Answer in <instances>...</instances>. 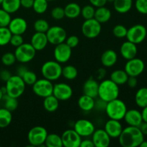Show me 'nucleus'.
I'll list each match as a JSON object with an SVG mask.
<instances>
[{
    "instance_id": "58",
    "label": "nucleus",
    "mask_w": 147,
    "mask_h": 147,
    "mask_svg": "<svg viewBox=\"0 0 147 147\" xmlns=\"http://www.w3.org/2000/svg\"><path fill=\"white\" fill-rule=\"evenodd\" d=\"M139 146L140 147H147V141L144 140L143 142L140 144Z\"/></svg>"
},
{
    "instance_id": "11",
    "label": "nucleus",
    "mask_w": 147,
    "mask_h": 147,
    "mask_svg": "<svg viewBox=\"0 0 147 147\" xmlns=\"http://www.w3.org/2000/svg\"><path fill=\"white\" fill-rule=\"evenodd\" d=\"M48 42L53 45H57L62 42H64L67 38V32L65 30L60 26L50 27L46 32Z\"/></svg>"
},
{
    "instance_id": "21",
    "label": "nucleus",
    "mask_w": 147,
    "mask_h": 147,
    "mask_svg": "<svg viewBox=\"0 0 147 147\" xmlns=\"http://www.w3.org/2000/svg\"><path fill=\"white\" fill-rule=\"evenodd\" d=\"M123 119L128 126H136V127H139L141 123L143 122L142 112L136 109L127 110Z\"/></svg>"
},
{
    "instance_id": "2",
    "label": "nucleus",
    "mask_w": 147,
    "mask_h": 147,
    "mask_svg": "<svg viewBox=\"0 0 147 147\" xmlns=\"http://www.w3.org/2000/svg\"><path fill=\"white\" fill-rule=\"evenodd\" d=\"M120 93L119 86L111 79L103 80L99 83L98 97L106 102L118 98Z\"/></svg>"
},
{
    "instance_id": "43",
    "label": "nucleus",
    "mask_w": 147,
    "mask_h": 147,
    "mask_svg": "<svg viewBox=\"0 0 147 147\" xmlns=\"http://www.w3.org/2000/svg\"><path fill=\"white\" fill-rule=\"evenodd\" d=\"M11 20V14L6 11L2 8L0 9V27H8Z\"/></svg>"
},
{
    "instance_id": "60",
    "label": "nucleus",
    "mask_w": 147,
    "mask_h": 147,
    "mask_svg": "<svg viewBox=\"0 0 147 147\" xmlns=\"http://www.w3.org/2000/svg\"><path fill=\"white\" fill-rule=\"evenodd\" d=\"M48 1H56V0H47Z\"/></svg>"
},
{
    "instance_id": "37",
    "label": "nucleus",
    "mask_w": 147,
    "mask_h": 147,
    "mask_svg": "<svg viewBox=\"0 0 147 147\" xmlns=\"http://www.w3.org/2000/svg\"><path fill=\"white\" fill-rule=\"evenodd\" d=\"M11 32L8 27H0V46H5L8 45L11 39Z\"/></svg>"
},
{
    "instance_id": "57",
    "label": "nucleus",
    "mask_w": 147,
    "mask_h": 147,
    "mask_svg": "<svg viewBox=\"0 0 147 147\" xmlns=\"http://www.w3.org/2000/svg\"><path fill=\"white\" fill-rule=\"evenodd\" d=\"M142 119H143V121L147 122V106L142 109Z\"/></svg>"
},
{
    "instance_id": "18",
    "label": "nucleus",
    "mask_w": 147,
    "mask_h": 147,
    "mask_svg": "<svg viewBox=\"0 0 147 147\" xmlns=\"http://www.w3.org/2000/svg\"><path fill=\"white\" fill-rule=\"evenodd\" d=\"M123 126L120 121L114 120V119H109L105 123L104 130L109 135L111 139H117L121 134L123 130Z\"/></svg>"
},
{
    "instance_id": "41",
    "label": "nucleus",
    "mask_w": 147,
    "mask_h": 147,
    "mask_svg": "<svg viewBox=\"0 0 147 147\" xmlns=\"http://www.w3.org/2000/svg\"><path fill=\"white\" fill-rule=\"evenodd\" d=\"M22 80H24V83L28 86H32L37 80V75L35 73L30 70H27L22 77Z\"/></svg>"
},
{
    "instance_id": "55",
    "label": "nucleus",
    "mask_w": 147,
    "mask_h": 147,
    "mask_svg": "<svg viewBox=\"0 0 147 147\" xmlns=\"http://www.w3.org/2000/svg\"><path fill=\"white\" fill-rule=\"evenodd\" d=\"M139 129L143 134L144 136H147V122L143 121L139 126Z\"/></svg>"
},
{
    "instance_id": "31",
    "label": "nucleus",
    "mask_w": 147,
    "mask_h": 147,
    "mask_svg": "<svg viewBox=\"0 0 147 147\" xmlns=\"http://www.w3.org/2000/svg\"><path fill=\"white\" fill-rule=\"evenodd\" d=\"M1 5V8L9 14L17 12L21 7L20 0H3Z\"/></svg>"
},
{
    "instance_id": "7",
    "label": "nucleus",
    "mask_w": 147,
    "mask_h": 147,
    "mask_svg": "<svg viewBox=\"0 0 147 147\" xmlns=\"http://www.w3.org/2000/svg\"><path fill=\"white\" fill-rule=\"evenodd\" d=\"M47 134V129L43 126H34L29 131L27 139L32 146H40L45 144Z\"/></svg>"
},
{
    "instance_id": "8",
    "label": "nucleus",
    "mask_w": 147,
    "mask_h": 147,
    "mask_svg": "<svg viewBox=\"0 0 147 147\" xmlns=\"http://www.w3.org/2000/svg\"><path fill=\"white\" fill-rule=\"evenodd\" d=\"M102 30L101 24L95 18L86 20L81 26L82 34L88 39L97 37Z\"/></svg>"
},
{
    "instance_id": "25",
    "label": "nucleus",
    "mask_w": 147,
    "mask_h": 147,
    "mask_svg": "<svg viewBox=\"0 0 147 147\" xmlns=\"http://www.w3.org/2000/svg\"><path fill=\"white\" fill-rule=\"evenodd\" d=\"M94 18L100 24H104L108 22L111 18V11L105 6L98 7L95 11Z\"/></svg>"
},
{
    "instance_id": "15",
    "label": "nucleus",
    "mask_w": 147,
    "mask_h": 147,
    "mask_svg": "<svg viewBox=\"0 0 147 147\" xmlns=\"http://www.w3.org/2000/svg\"><path fill=\"white\" fill-rule=\"evenodd\" d=\"M73 90L71 86L65 83H59L53 86V95L55 96L59 101L67 100L72 97Z\"/></svg>"
},
{
    "instance_id": "33",
    "label": "nucleus",
    "mask_w": 147,
    "mask_h": 147,
    "mask_svg": "<svg viewBox=\"0 0 147 147\" xmlns=\"http://www.w3.org/2000/svg\"><path fill=\"white\" fill-rule=\"evenodd\" d=\"M44 145L47 147H63L61 136L57 134H48Z\"/></svg>"
},
{
    "instance_id": "36",
    "label": "nucleus",
    "mask_w": 147,
    "mask_h": 147,
    "mask_svg": "<svg viewBox=\"0 0 147 147\" xmlns=\"http://www.w3.org/2000/svg\"><path fill=\"white\" fill-rule=\"evenodd\" d=\"M2 100H4V108L11 112L15 111L18 107V101H17V98H16L11 97V96H9L8 95L5 94L3 96Z\"/></svg>"
},
{
    "instance_id": "1",
    "label": "nucleus",
    "mask_w": 147,
    "mask_h": 147,
    "mask_svg": "<svg viewBox=\"0 0 147 147\" xmlns=\"http://www.w3.org/2000/svg\"><path fill=\"white\" fill-rule=\"evenodd\" d=\"M118 139L123 147H137L144 140V136L139 127L128 126L123 129Z\"/></svg>"
},
{
    "instance_id": "42",
    "label": "nucleus",
    "mask_w": 147,
    "mask_h": 147,
    "mask_svg": "<svg viewBox=\"0 0 147 147\" xmlns=\"http://www.w3.org/2000/svg\"><path fill=\"white\" fill-rule=\"evenodd\" d=\"M128 29L123 24H117L113 28V34L117 38H124L126 37Z\"/></svg>"
},
{
    "instance_id": "46",
    "label": "nucleus",
    "mask_w": 147,
    "mask_h": 147,
    "mask_svg": "<svg viewBox=\"0 0 147 147\" xmlns=\"http://www.w3.org/2000/svg\"><path fill=\"white\" fill-rule=\"evenodd\" d=\"M135 7L141 14H147V0H136Z\"/></svg>"
},
{
    "instance_id": "6",
    "label": "nucleus",
    "mask_w": 147,
    "mask_h": 147,
    "mask_svg": "<svg viewBox=\"0 0 147 147\" xmlns=\"http://www.w3.org/2000/svg\"><path fill=\"white\" fill-rule=\"evenodd\" d=\"M36 50L30 43H23L16 47L14 55L17 61L21 63H27L32 61L35 57Z\"/></svg>"
},
{
    "instance_id": "50",
    "label": "nucleus",
    "mask_w": 147,
    "mask_h": 147,
    "mask_svg": "<svg viewBox=\"0 0 147 147\" xmlns=\"http://www.w3.org/2000/svg\"><path fill=\"white\" fill-rule=\"evenodd\" d=\"M89 2L93 7L98 8L106 5L108 2V0H89Z\"/></svg>"
},
{
    "instance_id": "54",
    "label": "nucleus",
    "mask_w": 147,
    "mask_h": 147,
    "mask_svg": "<svg viewBox=\"0 0 147 147\" xmlns=\"http://www.w3.org/2000/svg\"><path fill=\"white\" fill-rule=\"evenodd\" d=\"M80 147H95L92 139H86L81 141Z\"/></svg>"
},
{
    "instance_id": "22",
    "label": "nucleus",
    "mask_w": 147,
    "mask_h": 147,
    "mask_svg": "<svg viewBox=\"0 0 147 147\" xmlns=\"http://www.w3.org/2000/svg\"><path fill=\"white\" fill-rule=\"evenodd\" d=\"M48 43L46 33L38 32H36L32 36L31 41H30V44L33 46L36 51H41L44 50L47 47Z\"/></svg>"
},
{
    "instance_id": "49",
    "label": "nucleus",
    "mask_w": 147,
    "mask_h": 147,
    "mask_svg": "<svg viewBox=\"0 0 147 147\" xmlns=\"http://www.w3.org/2000/svg\"><path fill=\"white\" fill-rule=\"evenodd\" d=\"M108 102L105 101V100H102L100 98H98L97 100H95V106L94 109H96L98 111H105Z\"/></svg>"
},
{
    "instance_id": "3",
    "label": "nucleus",
    "mask_w": 147,
    "mask_h": 147,
    "mask_svg": "<svg viewBox=\"0 0 147 147\" xmlns=\"http://www.w3.org/2000/svg\"><path fill=\"white\" fill-rule=\"evenodd\" d=\"M127 110L126 103L121 99L116 98L108 102L105 111L110 119L121 121L123 119Z\"/></svg>"
},
{
    "instance_id": "44",
    "label": "nucleus",
    "mask_w": 147,
    "mask_h": 147,
    "mask_svg": "<svg viewBox=\"0 0 147 147\" xmlns=\"http://www.w3.org/2000/svg\"><path fill=\"white\" fill-rule=\"evenodd\" d=\"M17 61L16 57L14 55V53H6L1 57V63L3 65L6 66H10L14 64V63Z\"/></svg>"
},
{
    "instance_id": "29",
    "label": "nucleus",
    "mask_w": 147,
    "mask_h": 147,
    "mask_svg": "<svg viewBox=\"0 0 147 147\" xmlns=\"http://www.w3.org/2000/svg\"><path fill=\"white\" fill-rule=\"evenodd\" d=\"M129 78V75L124 70H116L111 73L110 79L118 86L126 84Z\"/></svg>"
},
{
    "instance_id": "59",
    "label": "nucleus",
    "mask_w": 147,
    "mask_h": 147,
    "mask_svg": "<svg viewBox=\"0 0 147 147\" xmlns=\"http://www.w3.org/2000/svg\"><path fill=\"white\" fill-rule=\"evenodd\" d=\"M3 96H4V93H3L2 90H1V88H0V100H2Z\"/></svg>"
},
{
    "instance_id": "13",
    "label": "nucleus",
    "mask_w": 147,
    "mask_h": 147,
    "mask_svg": "<svg viewBox=\"0 0 147 147\" xmlns=\"http://www.w3.org/2000/svg\"><path fill=\"white\" fill-rule=\"evenodd\" d=\"M55 60L60 64L65 63L70 60L72 55V48L65 42H62L55 45L53 52Z\"/></svg>"
},
{
    "instance_id": "5",
    "label": "nucleus",
    "mask_w": 147,
    "mask_h": 147,
    "mask_svg": "<svg viewBox=\"0 0 147 147\" xmlns=\"http://www.w3.org/2000/svg\"><path fill=\"white\" fill-rule=\"evenodd\" d=\"M62 66L56 60H48L43 63L41 67V73L44 78L55 81L62 76Z\"/></svg>"
},
{
    "instance_id": "45",
    "label": "nucleus",
    "mask_w": 147,
    "mask_h": 147,
    "mask_svg": "<svg viewBox=\"0 0 147 147\" xmlns=\"http://www.w3.org/2000/svg\"><path fill=\"white\" fill-rule=\"evenodd\" d=\"M51 16L55 20H62V19H63L65 17V16L64 8L60 7H54L51 11Z\"/></svg>"
},
{
    "instance_id": "47",
    "label": "nucleus",
    "mask_w": 147,
    "mask_h": 147,
    "mask_svg": "<svg viewBox=\"0 0 147 147\" xmlns=\"http://www.w3.org/2000/svg\"><path fill=\"white\" fill-rule=\"evenodd\" d=\"M9 43L15 47L21 45L22 44L24 43V39H23L22 34H12L11 39H10Z\"/></svg>"
},
{
    "instance_id": "34",
    "label": "nucleus",
    "mask_w": 147,
    "mask_h": 147,
    "mask_svg": "<svg viewBox=\"0 0 147 147\" xmlns=\"http://www.w3.org/2000/svg\"><path fill=\"white\" fill-rule=\"evenodd\" d=\"M12 121V114L10 111L5 108L0 109V128H6L9 126Z\"/></svg>"
},
{
    "instance_id": "16",
    "label": "nucleus",
    "mask_w": 147,
    "mask_h": 147,
    "mask_svg": "<svg viewBox=\"0 0 147 147\" xmlns=\"http://www.w3.org/2000/svg\"><path fill=\"white\" fill-rule=\"evenodd\" d=\"M63 145L64 147H80L82 137L74 130L67 129L61 136Z\"/></svg>"
},
{
    "instance_id": "61",
    "label": "nucleus",
    "mask_w": 147,
    "mask_h": 147,
    "mask_svg": "<svg viewBox=\"0 0 147 147\" xmlns=\"http://www.w3.org/2000/svg\"><path fill=\"white\" fill-rule=\"evenodd\" d=\"M2 1H3V0H0V4H1V2H2Z\"/></svg>"
},
{
    "instance_id": "48",
    "label": "nucleus",
    "mask_w": 147,
    "mask_h": 147,
    "mask_svg": "<svg viewBox=\"0 0 147 147\" xmlns=\"http://www.w3.org/2000/svg\"><path fill=\"white\" fill-rule=\"evenodd\" d=\"M79 38L78 36L76 35H71L69 36L68 37H67L65 40V43L69 46L70 47H71L72 49L74 48V47H77L79 44Z\"/></svg>"
},
{
    "instance_id": "19",
    "label": "nucleus",
    "mask_w": 147,
    "mask_h": 147,
    "mask_svg": "<svg viewBox=\"0 0 147 147\" xmlns=\"http://www.w3.org/2000/svg\"><path fill=\"white\" fill-rule=\"evenodd\" d=\"M8 28L12 34H23L27 30V22L24 18L15 17L11 20Z\"/></svg>"
},
{
    "instance_id": "40",
    "label": "nucleus",
    "mask_w": 147,
    "mask_h": 147,
    "mask_svg": "<svg viewBox=\"0 0 147 147\" xmlns=\"http://www.w3.org/2000/svg\"><path fill=\"white\" fill-rule=\"evenodd\" d=\"M96 9L91 4L86 5L81 8V11H80V15L83 17V19L86 20H90V19L94 18V14Z\"/></svg>"
},
{
    "instance_id": "39",
    "label": "nucleus",
    "mask_w": 147,
    "mask_h": 147,
    "mask_svg": "<svg viewBox=\"0 0 147 147\" xmlns=\"http://www.w3.org/2000/svg\"><path fill=\"white\" fill-rule=\"evenodd\" d=\"M50 28V24L48 22L44 19H38L34 23V29L35 32L46 33V32Z\"/></svg>"
},
{
    "instance_id": "17",
    "label": "nucleus",
    "mask_w": 147,
    "mask_h": 147,
    "mask_svg": "<svg viewBox=\"0 0 147 147\" xmlns=\"http://www.w3.org/2000/svg\"><path fill=\"white\" fill-rule=\"evenodd\" d=\"M91 136L95 147H108L110 145L111 138L104 129H96Z\"/></svg>"
},
{
    "instance_id": "9",
    "label": "nucleus",
    "mask_w": 147,
    "mask_h": 147,
    "mask_svg": "<svg viewBox=\"0 0 147 147\" xmlns=\"http://www.w3.org/2000/svg\"><path fill=\"white\" fill-rule=\"evenodd\" d=\"M147 30L143 24H137L128 29L126 39L129 41L138 45L142 43L146 39Z\"/></svg>"
},
{
    "instance_id": "35",
    "label": "nucleus",
    "mask_w": 147,
    "mask_h": 147,
    "mask_svg": "<svg viewBox=\"0 0 147 147\" xmlns=\"http://www.w3.org/2000/svg\"><path fill=\"white\" fill-rule=\"evenodd\" d=\"M78 75L77 68L71 65H67L62 68V76L66 80H73L77 78Z\"/></svg>"
},
{
    "instance_id": "30",
    "label": "nucleus",
    "mask_w": 147,
    "mask_h": 147,
    "mask_svg": "<svg viewBox=\"0 0 147 147\" xmlns=\"http://www.w3.org/2000/svg\"><path fill=\"white\" fill-rule=\"evenodd\" d=\"M43 107L47 111L54 112L58 109L59 107V100L53 95L44 98L43 100Z\"/></svg>"
},
{
    "instance_id": "23",
    "label": "nucleus",
    "mask_w": 147,
    "mask_h": 147,
    "mask_svg": "<svg viewBox=\"0 0 147 147\" xmlns=\"http://www.w3.org/2000/svg\"><path fill=\"white\" fill-rule=\"evenodd\" d=\"M99 83L93 78H90L84 83L83 86V94L96 98L98 97Z\"/></svg>"
},
{
    "instance_id": "4",
    "label": "nucleus",
    "mask_w": 147,
    "mask_h": 147,
    "mask_svg": "<svg viewBox=\"0 0 147 147\" xmlns=\"http://www.w3.org/2000/svg\"><path fill=\"white\" fill-rule=\"evenodd\" d=\"M26 84L20 76H12L6 81V91L7 95L11 97L18 98L24 93Z\"/></svg>"
},
{
    "instance_id": "51",
    "label": "nucleus",
    "mask_w": 147,
    "mask_h": 147,
    "mask_svg": "<svg viewBox=\"0 0 147 147\" xmlns=\"http://www.w3.org/2000/svg\"><path fill=\"white\" fill-rule=\"evenodd\" d=\"M128 86L131 88H134L136 87L138 84V80L137 77H134V76H129V78H128L127 82Z\"/></svg>"
},
{
    "instance_id": "26",
    "label": "nucleus",
    "mask_w": 147,
    "mask_h": 147,
    "mask_svg": "<svg viewBox=\"0 0 147 147\" xmlns=\"http://www.w3.org/2000/svg\"><path fill=\"white\" fill-rule=\"evenodd\" d=\"M78 105L82 111L88 112L94 109L95 98L83 94L78 100Z\"/></svg>"
},
{
    "instance_id": "32",
    "label": "nucleus",
    "mask_w": 147,
    "mask_h": 147,
    "mask_svg": "<svg viewBox=\"0 0 147 147\" xmlns=\"http://www.w3.org/2000/svg\"><path fill=\"white\" fill-rule=\"evenodd\" d=\"M135 102L136 104L142 109L147 106V88H141L136 91Z\"/></svg>"
},
{
    "instance_id": "38",
    "label": "nucleus",
    "mask_w": 147,
    "mask_h": 147,
    "mask_svg": "<svg viewBox=\"0 0 147 147\" xmlns=\"http://www.w3.org/2000/svg\"><path fill=\"white\" fill-rule=\"evenodd\" d=\"M33 10L37 14H43L48 8V1L47 0H34Z\"/></svg>"
},
{
    "instance_id": "24",
    "label": "nucleus",
    "mask_w": 147,
    "mask_h": 147,
    "mask_svg": "<svg viewBox=\"0 0 147 147\" xmlns=\"http://www.w3.org/2000/svg\"><path fill=\"white\" fill-rule=\"evenodd\" d=\"M118 60V55L114 50H107L103 52L100 57V62L104 67H113Z\"/></svg>"
},
{
    "instance_id": "12",
    "label": "nucleus",
    "mask_w": 147,
    "mask_h": 147,
    "mask_svg": "<svg viewBox=\"0 0 147 147\" xmlns=\"http://www.w3.org/2000/svg\"><path fill=\"white\" fill-rule=\"evenodd\" d=\"M145 69L144 62L140 58L134 57L127 60L124 67V70L129 76L138 77L144 72Z\"/></svg>"
},
{
    "instance_id": "56",
    "label": "nucleus",
    "mask_w": 147,
    "mask_h": 147,
    "mask_svg": "<svg viewBox=\"0 0 147 147\" xmlns=\"http://www.w3.org/2000/svg\"><path fill=\"white\" fill-rule=\"evenodd\" d=\"M27 70H28V69H27L24 65H20V67H18V69H17V76H20V77L22 78Z\"/></svg>"
},
{
    "instance_id": "20",
    "label": "nucleus",
    "mask_w": 147,
    "mask_h": 147,
    "mask_svg": "<svg viewBox=\"0 0 147 147\" xmlns=\"http://www.w3.org/2000/svg\"><path fill=\"white\" fill-rule=\"evenodd\" d=\"M138 53L137 46L131 42L127 41L122 43L120 47L121 55L126 60H129L136 57Z\"/></svg>"
},
{
    "instance_id": "53",
    "label": "nucleus",
    "mask_w": 147,
    "mask_h": 147,
    "mask_svg": "<svg viewBox=\"0 0 147 147\" xmlns=\"http://www.w3.org/2000/svg\"><path fill=\"white\" fill-rule=\"evenodd\" d=\"M34 0H20V4L21 7L25 9L32 8Z\"/></svg>"
},
{
    "instance_id": "28",
    "label": "nucleus",
    "mask_w": 147,
    "mask_h": 147,
    "mask_svg": "<svg viewBox=\"0 0 147 147\" xmlns=\"http://www.w3.org/2000/svg\"><path fill=\"white\" fill-rule=\"evenodd\" d=\"M65 16L69 19H76L80 15L81 7L76 2L67 4L64 8Z\"/></svg>"
},
{
    "instance_id": "27",
    "label": "nucleus",
    "mask_w": 147,
    "mask_h": 147,
    "mask_svg": "<svg viewBox=\"0 0 147 147\" xmlns=\"http://www.w3.org/2000/svg\"><path fill=\"white\" fill-rule=\"evenodd\" d=\"M113 8L120 14L129 12L133 6V0H113Z\"/></svg>"
},
{
    "instance_id": "14",
    "label": "nucleus",
    "mask_w": 147,
    "mask_h": 147,
    "mask_svg": "<svg viewBox=\"0 0 147 147\" xmlns=\"http://www.w3.org/2000/svg\"><path fill=\"white\" fill-rule=\"evenodd\" d=\"M74 129L82 138L90 136L96 130L94 124L87 119H79L74 123Z\"/></svg>"
},
{
    "instance_id": "52",
    "label": "nucleus",
    "mask_w": 147,
    "mask_h": 147,
    "mask_svg": "<svg viewBox=\"0 0 147 147\" xmlns=\"http://www.w3.org/2000/svg\"><path fill=\"white\" fill-rule=\"evenodd\" d=\"M11 76V73H10L9 70H1V71H0V79H1V80H3V81H7Z\"/></svg>"
},
{
    "instance_id": "10",
    "label": "nucleus",
    "mask_w": 147,
    "mask_h": 147,
    "mask_svg": "<svg viewBox=\"0 0 147 147\" xmlns=\"http://www.w3.org/2000/svg\"><path fill=\"white\" fill-rule=\"evenodd\" d=\"M53 86L52 81L46 78L37 79L32 85V90L36 96L41 98H45L53 95Z\"/></svg>"
}]
</instances>
